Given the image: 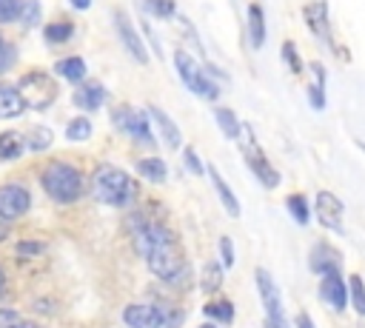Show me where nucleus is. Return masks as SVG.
I'll use <instances>...</instances> for the list:
<instances>
[{
  "label": "nucleus",
  "instance_id": "nucleus-5",
  "mask_svg": "<svg viewBox=\"0 0 365 328\" xmlns=\"http://www.w3.org/2000/svg\"><path fill=\"white\" fill-rule=\"evenodd\" d=\"M174 68H177V74H180V80H182V86H188V91H194L197 97H205V100H214L217 94H220V86L200 68V63H194L191 60V54L188 51H182V48H177L174 51Z\"/></svg>",
  "mask_w": 365,
  "mask_h": 328
},
{
  "label": "nucleus",
  "instance_id": "nucleus-40",
  "mask_svg": "<svg viewBox=\"0 0 365 328\" xmlns=\"http://www.w3.org/2000/svg\"><path fill=\"white\" fill-rule=\"evenodd\" d=\"M11 60H14V48L0 46V71H6V68L11 66Z\"/></svg>",
  "mask_w": 365,
  "mask_h": 328
},
{
  "label": "nucleus",
  "instance_id": "nucleus-37",
  "mask_svg": "<svg viewBox=\"0 0 365 328\" xmlns=\"http://www.w3.org/2000/svg\"><path fill=\"white\" fill-rule=\"evenodd\" d=\"M220 260L225 268H234V242L231 237H220Z\"/></svg>",
  "mask_w": 365,
  "mask_h": 328
},
{
  "label": "nucleus",
  "instance_id": "nucleus-43",
  "mask_svg": "<svg viewBox=\"0 0 365 328\" xmlns=\"http://www.w3.org/2000/svg\"><path fill=\"white\" fill-rule=\"evenodd\" d=\"M68 3H71L74 9H80V11H86V9L91 6V0H68Z\"/></svg>",
  "mask_w": 365,
  "mask_h": 328
},
{
  "label": "nucleus",
  "instance_id": "nucleus-15",
  "mask_svg": "<svg viewBox=\"0 0 365 328\" xmlns=\"http://www.w3.org/2000/svg\"><path fill=\"white\" fill-rule=\"evenodd\" d=\"M308 265H311V271L314 274H339V268H342V257H339V251L336 248H331L328 242H317L314 248H311V254H308Z\"/></svg>",
  "mask_w": 365,
  "mask_h": 328
},
{
  "label": "nucleus",
  "instance_id": "nucleus-46",
  "mask_svg": "<svg viewBox=\"0 0 365 328\" xmlns=\"http://www.w3.org/2000/svg\"><path fill=\"white\" fill-rule=\"evenodd\" d=\"M0 46H3V40H0Z\"/></svg>",
  "mask_w": 365,
  "mask_h": 328
},
{
  "label": "nucleus",
  "instance_id": "nucleus-4",
  "mask_svg": "<svg viewBox=\"0 0 365 328\" xmlns=\"http://www.w3.org/2000/svg\"><path fill=\"white\" fill-rule=\"evenodd\" d=\"M123 319L128 328H177L182 322V314L177 308H168V305L137 302V305H128L123 311Z\"/></svg>",
  "mask_w": 365,
  "mask_h": 328
},
{
  "label": "nucleus",
  "instance_id": "nucleus-24",
  "mask_svg": "<svg viewBox=\"0 0 365 328\" xmlns=\"http://www.w3.org/2000/svg\"><path fill=\"white\" fill-rule=\"evenodd\" d=\"M26 140L17 131H3L0 134V160H17L23 154Z\"/></svg>",
  "mask_w": 365,
  "mask_h": 328
},
{
  "label": "nucleus",
  "instance_id": "nucleus-31",
  "mask_svg": "<svg viewBox=\"0 0 365 328\" xmlns=\"http://www.w3.org/2000/svg\"><path fill=\"white\" fill-rule=\"evenodd\" d=\"M43 34H46L48 43H66V40L74 34V26H71V23H48Z\"/></svg>",
  "mask_w": 365,
  "mask_h": 328
},
{
  "label": "nucleus",
  "instance_id": "nucleus-32",
  "mask_svg": "<svg viewBox=\"0 0 365 328\" xmlns=\"http://www.w3.org/2000/svg\"><path fill=\"white\" fill-rule=\"evenodd\" d=\"M20 11H23V0H0V23L20 20Z\"/></svg>",
  "mask_w": 365,
  "mask_h": 328
},
{
  "label": "nucleus",
  "instance_id": "nucleus-3",
  "mask_svg": "<svg viewBox=\"0 0 365 328\" xmlns=\"http://www.w3.org/2000/svg\"><path fill=\"white\" fill-rule=\"evenodd\" d=\"M43 188L57 203H74L83 194V177L68 163H48L43 171Z\"/></svg>",
  "mask_w": 365,
  "mask_h": 328
},
{
  "label": "nucleus",
  "instance_id": "nucleus-1",
  "mask_svg": "<svg viewBox=\"0 0 365 328\" xmlns=\"http://www.w3.org/2000/svg\"><path fill=\"white\" fill-rule=\"evenodd\" d=\"M134 222H137V225H131L134 248L148 262L151 274L165 280V282L182 280L185 277V257L177 245V237L160 222H145L143 217H134Z\"/></svg>",
  "mask_w": 365,
  "mask_h": 328
},
{
  "label": "nucleus",
  "instance_id": "nucleus-2",
  "mask_svg": "<svg viewBox=\"0 0 365 328\" xmlns=\"http://www.w3.org/2000/svg\"><path fill=\"white\" fill-rule=\"evenodd\" d=\"M91 188H94V197L100 203L114 205V208H125L137 200V183L117 165H100L94 171Z\"/></svg>",
  "mask_w": 365,
  "mask_h": 328
},
{
  "label": "nucleus",
  "instance_id": "nucleus-34",
  "mask_svg": "<svg viewBox=\"0 0 365 328\" xmlns=\"http://www.w3.org/2000/svg\"><path fill=\"white\" fill-rule=\"evenodd\" d=\"M282 60H285V66H288L291 74H299V71H302V60H299L294 43H285V46H282Z\"/></svg>",
  "mask_w": 365,
  "mask_h": 328
},
{
  "label": "nucleus",
  "instance_id": "nucleus-12",
  "mask_svg": "<svg viewBox=\"0 0 365 328\" xmlns=\"http://www.w3.org/2000/svg\"><path fill=\"white\" fill-rule=\"evenodd\" d=\"M302 14H305V23H308V29L314 31V37H319L325 46H331V48L336 51V46H334V34H331V20H328V6H325V0H311V3H305Z\"/></svg>",
  "mask_w": 365,
  "mask_h": 328
},
{
  "label": "nucleus",
  "instance_id": "nucleus-38",
  "mask_svg": "<svg viewBox=\"0 0 365 328\" xmlns=\"http://www.w3.org/2000/svg\"><path fill=\"white\" fill-rule=\"evenodd\" d=\"M182 157H185V165H188L194 174H205V165L197 160V154H194V148H191V145H185V148H182Z\"/></svg>",
  "mask_w": 365,
  "mask_h": 328
},
{
  "label": "nucleus",
  "instance_id": "nucleus-44",
  "mask_svg": "<svg viewBox=\"0 0 365 328\" xmlns=\"http://www.w3.org/2000/svg\"><path fill=\"white\" fill-rule=\"evenodd\" d=\"M3 288H6V274H3V268H0V294H3Z\"/></svg>",
  "mask_w": 365,
  "mask_h": 328
},
{
  "label": "nucleus",
  "instance_id": "nucleus-7",
  "mask_svg": "<svg viewBox=\"0 0 365 328\" xmlns=\"http://www.w3.org/2000/svg\"><path fill=\"white\" fill-rule=\"evenodd\" d=\"M23 100H26V108H48L57 97V86L48 74L43 71H29L20 83H17Z\"/></svg>",
  "mask_w": 365,
  "mask_h": 328
},
{
  "label": "nucleus",
  "instance_id": "nucleus-18",
  "mask_svg": "<svg viewBox=\"0 0 365 328\" xmlns=\"http://www.w3.org/2000/svg\"><path fill=\"white\" fill-rule=\"evenodd\" d=\"M23 111H26V100H23L20 88H14V86H0V120L20 117Z\"/></svg>",
  "mask_w": 365,
  "mask_h": 328
},
{
  "label": "nucleus",
  "instance_id": "nucleus-9",
  "mask_svg": "<svg viewBox=\"0 0 365 328\" xmlns=\"http://www.w3.org/2000/svg\"><path fill=\"white\" fill-rule=\"evenodd\" d=\"M111 123H114L120 131H125V134H131L134 140H140V143H151V140H154V137H151V128H148L145 114H143V111H137V108H128V106L114 108Z\"/></svg>",
  "mask_w": 365,
  "mask_h": 328
},
{
  "label": "nucleus",
  "instance_id": "nucleus-20",
  "mask_svg": "<svg viewBox=\"0 0 365 328\" xmlns=\"http://www.w3.org/2000/svg\"><path fill=\"white\" fill-rule=\"evenodd\" d=\"M248 40L254 48H262V43H265V14H262L259 3L248 6Z\"/></svg>",
  "mask_w": 365,
  "mask_h": 328
},
{
  "label": "nucleus",
  "instance_id": "nucleus-11",
  "mask_svg": "<svg viewBox=\"0 0 365 328\" xmlns=\"http://www.w3.org/2000/svg\"><path fill=\"white\" fill-rule=\"evenodd\" d=\"M29 205H31V194L23 185H17V183L0 185V217L17 220L29 211Z\"/></svg>",
  "mask_w": 365,
  "mask_h": 328
},
{
  "label": "nucleus",
  "instance_id": "nucleus-35",
  "mask_svg": "<svg viewBox=\"0 0 365 328\" xmlns=\"http://www.w3.org/2000/svg\"><path fill=\"white\" fill-rule=\"evenodd\" d=\"M29 322H23V317L11 308H0V328H26Z\"/></svg>",
  "mask_w": 365,
  "mask_h": 328
},
{
  "label": "nucleus",
  "instance_id": "nucleus-30",
  "mask_svg": "<svg viewBox=\"0 0 365 328\" xmlns=\"http://www.w3.org/2000/svg\"><path fill=\"white\" fill-rule=\"evenodd\" d=\"M66 137H68V140H74V143L88 140V137H91V123H88L86 117H74V120L66 125Z\"/></svg>",
  "mask_w": 365,
  "mask_h": 328
},
{
  "label": "nucleus",
  "instance_id": "nucleus-36",
  "mask_svg": "<svg viewBox=\"0 0 365 328\" xmlns=\"http://www.w3.org/2000/svg\"><path fill=\"white\" fill-rule=\"evenodd\" d=\"M20 20H23V26H34L40 20V6L34 0H26L23 3V11H20Z\"/></svg>",
  "mask_w": 365,
  "mask_h": 328
},
{
  "label": "nucleus",
  "instance_id": "nucleus-17",
  "mask_svg": "<svg viewBox=\"0 0 365 328\" xmlns=\"http://www.w3.org/2000/svg\"><path fill=\"white\" fill-rule=\"evenodd\" d=\"M103 100H106V88H103V83H97V80L83 83V86L74 91V106H77V108H86V111L100 108Z\"/></svg>",
  "mask_w": 365,
  "mask_h": 328
},
{
  "label": "nucleus",
  "instance_id": "nucleus-26",
  "mask_svg": "<svg viewBox=\"0 0 365 328\" xmlns=\"http://www.w3.org/2000/svg\"><path fill=\"white\" fill-rule=\"evenodd\" d=\"M222 271H225L222 262H205V265H202V291H205V294H217V291H220V285H222Z\"/></svg>",
  "mask_w": 365,
  "mask_h": 328
},
{
  "label": "nucleus",
  "instance_id": "nucleus-45",
  "mask_svg": "<svg viewBox=\"0 0 365 328\" xmlns=\"http://www.w3.org/2000/svg\"><path fill=\"white\" fill-rule=\"evenodd\" d=\"M200 328H214V325H211V322H205V325H200Z\"/></svg>",
  "mask_w": 365,
  "mask_h": 328
},
{
  "label": "nucleus",
  "instance_id": "nucleus-23",
  "mask_svg": "<svg viewBox=\"0 0 365 328\" xmlns=\"http://www.w3.org/2000/svg\"><path fill=\"white\" fill-rule=\"evenodd\" d=\"M202 314L208 319H217V322H225V325L234 322V305L228 299H211V302H205L202 305Z\"/></svg>",
  "mask_w": 365,
  "mask_h": 328
},
{
  "label": "nucleus",
  "instance_id": "nucleus-19",
  "mask_svg": "<svg viewBox=\"0 0 365 328\" xmlns=\"http://www.w3.org/2000/svg\"><path fill=\"white\" fill-rule=\"evenodd\" d=\"M205 171H208V177H211V183H214V188H217V194H220V203H222V208H225L231 217H240V203H237L234 191L225 185V180L220 177V171H217L214 165H205Z\"/></svg>",
  "mask_w": 365,
  "mask_h": 328
},
{
  "label": "nucleus",
  "instance_id": "nucleus-8",
  "mask_svg": "<svg viewBox=\"0 0 365 328\" xmlns=\"http://www.w3.org/2000/svg\"><path fill=\"white\" fill-rule=\"evenodd\" d=\"M257 288H259V299L265 305V328H288L285 322V311H282V299H279V291L271 280V274L265 268H257Z\"/></svg>",
  "mask_w": 365,
  "mask_h": 328
},
{
  "label": "nucleus",
  "instance_id": "nucleus-13",
  "mask_svg": "<svg viewBox=\"0 0 365 328\" xmlns=\"http://www.w3.org/2000/svg\"><path fill=\"white\" fill-rule=\"evenodd\" d=\"M114 26H117V34H120V40H123V46H125V51L140 63V66H145L148 63V51H145V43L140 40V34H137V29L131 26V20L125 17V11H114Z\"/></svg>",
  "mask_w": 365,
  "mask_h": 328
},
{
  "label": "nucleus",
  "instance_id": "nucleus-27",
  "mask_svg": "<svg viewBox=\"0 0 365 328\" xmlns=\"http://www.w3.org/2000/svg\"><path fill=\"white\" fill-rule=\"evenodd\" d=\"M51 140H54V134H51L46 125H34V128H29V134H26V145H29L31 151H46V148L51 145Z\"/></svg>",
  "mask_w": 365,
  "mask_h": 328
},
{
  "label": "nucleus",
  "instance_id": "nucleus-10",
  "mask_svg": "<svg viewBox=\"0 0 365 328\" xmlns=\"http://www.w3.org/2000/svg\"><path fill=\"white\" fill-rule=\"evenodd\" d=\"M314 211L322 228H328L331 234H342V200L331 191H319L314 200Z\"/></svg>",
  "mask_w": 365,
  "mask_h": 328
},
{
  "label": "nucleus",
  "instance_id": "nucleus-16",
  "mask_svg": "<svg viewBox=\"0 0 365 328\" xmlns=\"http://www.w3.org/2000/svg\"><path fill=\"white\" fill-rule=\"evenodd\" d=\"M148 114H151V120L157 123V128H160V137L165 140V145L171 148V151H177L180 145H182V137H180V128H177V123L163 111V108H157V106H148Z\"/></svg>",
  "mask_w": 365,
  "mask_h": 328
},
{
  "label": "nucleus",
  "instance_id": "nucleus-28",
  "mask_svg": "<svg viewBox=\"0 0 365 328\" xmlns=\"http://www.w3.org/2000/svg\"><path fill=\"white\" fill-rule=\"evenodd\" d=\"M285 205H288V214L297 220V225H308L311 214H308V203H305L302 194H291V197L285 200Z\"/></svg>",
  "mask_w": 365,
  "mask_h": 328
},
{
  "label": "nucleus",
  "instance_id": "nucleus-25",
  "mask_svg": "<svg viewBox=\"0 0 365 328\" xmlns=\"http://www.w3.org/2000/svg\"><path fill=\"white\" fill-rule=\"evenodd\" d=\"M54 68H57L60 77H66V80H71V83H80V80L86 77V63H83V57H66V60H60Z\"/></svg>",
  "mask_w": 365,
  "mask_h": 328
},
{
  "label": "nucleus",
  "instance_id": "nucleus-21",
  "mask_svg": "<svg viewBox=\"0 0 365 328\" xmlns=\"http://www.w3.org/2000/svg\"><path fill=\"white\" fill-rule=\"evenodd\" d=\"M137 171L145 180H151V183H163L168 177V165L160 157H143V160H137Z\"/></svg>",
  "mask_w": 365,
  "mask_h": 328
},
{
  "label": "nucleus",
  "instance_id": "nucleus-29",
  "mask_svg": "<svg viewBox=\"0 0 365 328\" xmlns=\"http://www.w3.org/2000/svg\"><path fill=\"white\" fill-rule=\"evenodd\" d=\"M348 294H351V302H354V308H356V314H362L365 317V282H362V277H348Z\"/></svg>",
  "mask_w": 365,
  "mask_h": 328
},
{
  "label": "nucleus",
  "instance_id": "nucleus-39",
  "mask_svg": "<svg viewBox=\"0 0 365 328\" xmlns=\"http://www.w3.org/2000/svg\"><path fill=\"white\" fill-rule=\"evenodd\" d=\"M40 251H43V242H31V240H26V242L17 245V254H40Z\"/></svg>",
  "mask_w": 365,
  "mask_h": 328
},
{
  "label": "nucleus",
  "instance_id": "nucleus-14",
  "mask_svg": "<svg viewBox=\"0 0 365 328\" xmlns=\"http://www.w3.org/2000/svg\"><path fill=\"white\" fill-rule=\"evenodd\" d=\"M319 299H325L336 314L345 311L351 294H348V282H342V274H325L319 282Z\"/></svg>",
  "mask_w": 365,
  "mask_h": 328
},
{
  "label": "nucleus",
  "instance_id": "nucleus-41",
  "mask_svg": "<svg viewBox=\"0 0 365 328\" xmlns=\"http://www.w3.org/2000/svg\"><path fill=\"white\" fill-rule=\"evenodd\" d=\"M297 328H314L311 317H308V314H299V317H297Z\"/></svg>",
  "mask_w": 365,
  "mask_h": 328
},
{
  "label": "nucleus",
  "instance_id": "nucleus-6",
  "mask_svg": "<svg viewBox=\"0 0 365 328\" xmlns=\"http://www.w3.org/2000/svg\"><path fill=\"white\" fill-rule=\"evenodd\" d=\"M237 140H242L245 165L257 174V180H259L265 188H277V185H279V174H277V168L268 163V157L262 154V148L257 145V140H254V134H251V128H248V125H242V131H240V137H237Z\"/></svg>",
  "mask_w": 365,
  "mask_h": 328
},
{
  "label": "nucleus",
  "instance_id": "nucleus-22",
  "mask_svg": "<svg viewBox=\"0 0 365 328\" xmlns=\"http://www.w3.org/2000/svg\"><path fill=\"white\" fill-rule=\"evenodd\" d=\"M214 117H217V125H220V131H222L225 137H231V140H237V137H240V131H242V123L237 120V114H234L231 108H222V106H217V108H214Z\"/></svg>",
  "mask_w": 365,
  "mask_h": 328
},
{
  "label": "nucleus",
  "instance_id": "nucleus-33",
  "mask_svg": "<svg viewBox=\"0 0 365 328\" xmlns=\"http://www.w3.org/2000/svg\"><path fill=\"white\" fill-rule=\"evenodd\" d=\"M145 6H148V11H151L154 17H160V20L174 17V0H145Z\"/></svg>",
  "mask_w": 365,
  "mask_h": 328
},
{
  "label": "nucleus",
  "instance_id": "nucleus-42",
  "mask_svg": "<svg viewBox=\"0 0 365 328\" xmlns=\"http://www.w3.org/2000/svg\"><path fill=\"white\" fill-rule=\"evenodd\" d=\"M9 237V220L6 217H0V242Z\"/></svg>",
  "mask_w": 365,
  "mask_h": 328
}]
</instances>
